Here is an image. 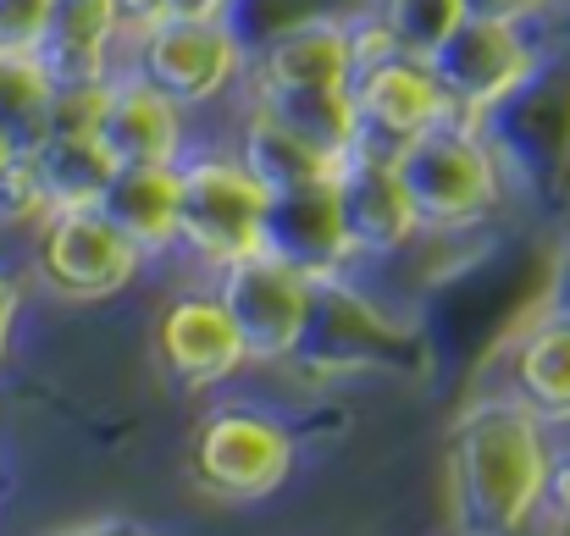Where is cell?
<instances>
[{"mask_svg": "<svg viewBox=\"0 0 570 536\" xmlns=\"http://www.w3.org/2000/svg\"><path fill=\"white\" fill-rule=\"evenodd\" d=\"M549 459V426L515 393L465 404L443 443L449 520L471 536H510L532 526Z\"/></svg>", "mask_w": 570, "mask_h": 536, "instance_id": "cell-1", "label": "cell"}, {"mask_svg": "<svg viewBox=\"0 0 570 536\" xmlns=\"http://www.w3.org/2000/svg\"><path fill=\"white\" fill-rule=\"evenodd\" d=\"M393 172L410 193V210L421 232H460L476 227L499 210L504 199V172L493 145L471 117H438L415 139L393 150Z\"/></svg>", "mask_w": 570, "mask_h": 536, "instance_id": "cell-2", "label": "cell"}, {"mask_svg": "<svg viewBox=\"0 0 570 536\" xmlns=\"http://www.w3.org/2000/svg\"><path fill=\"white\" fill-rule=\"evenodd\" d=\"M266 188L244 172L233 150H184L178 156V249L222 271L227 260L261 249Z\"/></svg>", "mask_w": 570, "mask_h": 536, "instance_id": "cell-3", "label": "cell"}, {"mask_svg": "<svg viewBox=\"0 0 570 536\" xmlns=\"http://www.w3.org/2000/svg\"><path fill=\"white\" fill-rule=\"evenodd\" d=\"M426 67H432V78H438V89L449 100V117L482 122L488 111H499L504 100H515L532 83L538 56H532V39L521 33L515 17H476V11H465L438 39Z\"/></svg>", "mask_w": 570, "mask_h": 536, "instance_id": "cell-4", "label": "cell"}, {"mask_svg": "<svg viewBox=\"0 0 570 536\" xmlns=\"http://www.w3.org/2000/svg\"><path fill=\"white\" fill-rule=\"evenodd\" d=\"M128 44H134L128 67L145 83H156L167 100H178L184 111L216 106L249 67V50L233 33L227 11L222 17H161L128 33Z\"/></svg>", "mask_w": 570, "mask_h": 536, "instance_id": "cell-5", "label": "cell"}, {"mask_svg": "<svg viewBox=\"0 0 570 536\" xmlns=\"http://www.w3.org/2000/svg\"><path fill=\"white\" fill-rule=\"evenodd\" d=\"M33 266H39L45 294L67 305H100L134 288V277L145 271V255L134 238H122V227L106 221L100 205H56L39 216Z\"/></svg>", "mask_w": 570, "mask_h": 536, "instance_id": "cell-6", "label": "cell"}, {"mask_svg": "<svg viewBox=\"0 0 570 536\" xmlns=\"http://www.w3.org/2000/svg\"><path fill=\"white\" fill-rule=\"evenodd\" d=\"M216 299L233 316L244 359L249 365H277V359H294L299 344H305L316 282L305 271H294L288 260H277L266 249H249V255H238L216 271Z\"/></svg>", "mask_w": 570, "mask_h": 536, "instance_id": "cell-7", "label": "cell"}, {"mask_svg": "<svg viewBox=\"0 0 570 536\" xmlns=\"http://www.w3.org/2000/svg\"><path fill=\"white\" fill-rule=\"evenodd\" d=\"M189 470L222 504H261L294 470V431L261 409H216L194 426Z\"/></svg>", "mask_w": 570, "mask_h": 536, "instance_id": "cell-8", "label": "cell"}, {"mask_svg": "<svg viewBox=\"0 0 570 536\" xmlns=\"http://www.w3.org/2000/svg\"><path fill=\"white\" fill-rule=\"evenodd\" d=\"M344 89H350L355 128H361L355 145H372V150H387V156L404 139H415L421 128H432L438 117H449V100H443L426 56H410V50H399L387 39L361 44V61H355Z\"/></svg>", "mask_w": 570, "mask_h": 536, "instance_id": "cell-9", "label": "cell"}, {"mask_svg": "<svg viewBox=\"0 0 570 536\" xmlns=\"http://www.w3.org/2000/svg\"><path fill=\"white\" fill-rule=\"evenodd\" d=\"M333 199H338V227H344V244H350V260H382V255H399L421 221L410 210V193L393 172V156L372 150V145H355L338 172H333Z\"/></svg>", "mask_w": 570, "mask_h": 536, "instance_id": "cell-10", "label": "cell"}, {"mask_svg": "<svg viewBox=\"0 0 570 536\" xmlns=\"http://www.w3.org/2000/svg\"><path fill=\"white\" fill-rule=\"evenodd\" d=\"M156 359H161V370H167V381L178 393H210L238 365H249L238 332H233L227 305L216 299V288L210 294H178L161 310V321H156Z\"/></svg>", "mask_w": 570, "mask_h": 536, "instance_id": "cell-11", "label": "cell"}, {"mask_svg": "<svg viewBox=\"0 0 570 536\" xmlns=\"http://www.w3.org/2000/svg\"><path fill=\"white\" fill-rule=\"evenodd\" d=\"M189 111L178 100H167L156 83H145L134 67L111 72L100 89V111H95V139L100 150L128 167V161H178L189 150Z\"/></svg>", "mask_w": 570, "mask_h": 536, "instance_id": "cell-12", "label": "cell"}, {"mask_svg": "<svg viewBox=\"0 0 570 536\" xmlns=\"http://www.w3.org/2000/svg\"><path fill=\"white\" fill-rule=\"evenodd\" d=\"M261 249L305 271L311 282L338 277L350 266V244L338 227V199L333 182H305V188H277L266 193L261 216Z\"/></svg>", "mask_w": 570, "mask_h": 536, "instance_id": "cell-13", "label": "cell"}, {"mask_svg": "<svg viewBox=\"0 0 570 536\" xmlns=\"http://www.w3.org/2000/svg\"><path fill=\"white\" fill-rule=\"evenodd\" d=\"M122 39L117 0H45V33L33 44L50 89H83L111 78V50Z\"/></svg>", "mask_w": 570, "mask_h": 536, "instance_id": "cell-14", "label": "cell"}, {"mask_svg": "<svg viewBox=\"0 0 570 536\" xmlns=\"http://www.w3.org/2000/svg\"><path fill=\"white\" fill-rule=\"evenodd\" d=\"M122 238L139 244L145 260L178 249V161H128L111 167V178L95 199Z\"/></svg>", "mask_w": 570, "mask_h": 536, "instance_id": "cell-15", "label": "cell"}, {"mask_svg": "<svg viewBox=\"0 0 570 536\" xmlns=\"http://www.w3.org/2000/svg\"><path fill=\"white\" fill-rule=\"evenodd\" d=\"M361 61V33L344 17H305L277 28L261 56L249 83H350Z\"/></svg>", "mask_w": 570, "mask_h": 536, "instance_id": "cell-16", "label": "cell"}, {"mask_svg": "<svg viewBox=\"0 0 570 536\" xmlns=\"http://www.w3.org/2000/svg\"><path fill=\"white\" fill-rule=\"evenodd\" d=\"M510 393L543 426H570V316L543 310L510 344Z\"/></svg>", "mask_w": 570, "mask_h": 536, "instance_id": "cell-17", "label": "cell"}, {"mask_svg": "<svg viewBox=\"0 0 570 536\" xmlns=\"http://www.w3.org/2000/svg\"><path fill=\"white\" fill-rule=\"evenodd\" d=\"M255 106L272 111L288 133H299L311 150L344 161L361 139L355 128V106H350V89L344 83H249Z\"/></svg>", "mask_w": 570, "mask_h": 536, "instance_id": "cell-18", "label": "cell"}, {"mask_svg": "<svg viewBox=\"0 0 570 536\" xmlns=\"http://www.w3.org/2000/svg\"><path fill=\"white\" fill-rule=\"evenodd\" d=\"M233 156L244 161V172L261 182L266 193H277V188H305V182H333V172H338L333 156L311 150L299 133H288V128H283L272 111H261L255 100H249V117H244V128H238Z\"/></svg>", "mask_w": 570, "mask_h": 536, "instance_id": "cell-19", "label": "cell"}, {"mask_svg": "<svg viewBox=\"0 0 570 536\" xmlns=\"http://www.w3.org/2000/svg\"><path fill=\"white\" fill-rule=\"evenodd\" d=\"M28 161H33V172L45 182L50 210L56 205H95L106 178H111V167H117L100 150L95 133H39L28 145Z\"/></svg>", "mask_w": 570, "mask_h": 536, "instance_id": "cell-20", "label": "cell"}, {"mask_svg": "<svg viewBox=\"0 0 570 536\" xmlns=\"http://www.w3.org/2000/svg\"><path fill=\"white\" fill-rule=\"evenodd\" d=\"M50 111V78L39 72L33 56H0V128L28 150L45 133Z\"/></svg>", "mask_w": 570, "mask_h": 536, "instance_id": "cell-21", "label": "cell"}, {"mask_svg": "<svg viewBox=\"0 0 570 536\" xmlns=\"http://www.w3.org/2000/svg\"><path fill=\"white\" fill-rule=\"evenodd\" d=\"M465 17V0H382V39L410 50V56H432L438 39Z\"/></svg>", "mask_w": 570, "mask_h": 536, "instance_id": "cell-22", "label": "cell"}, {"mask_svg": "<svg viewBox=\"0 0 570 536\" xmlns=\"http://www.w3.org/2000/svg\"><path fill=\"white\" fill-rule=\"evenodd\" d=\"M45 210H50L45 182H39V172H33L28 150H17V156L0 167V221L22 227V221H39Z\"/></svg>", "mask_w": 570, "mask_h": 536, "instance_id": "cell-23", "label": "cell"}, {"mask_svg": "<svg viewBox=\"0 0 570 536\" xmlns=\"http://www.w3.org/2000/svg\"><path fill=\"white\" fill-rule=\"evenodd\" d=\"M45 33V0H0V56H33Z\"/></svg>", "mask_w": 570, "mask_h": 536, "instance_id": "cell-24", "label": "cell"}, {"mask_svg": "<svg viewBox=\"0 0 570 536\" xmlns=\"http://www.w3.org/2000/svg\"><path fill=\"white\" fill-rule=\"evenodd\" d=\"M538 515H554V526H566V520H570V454H554V459H549Z\"/></svg>", "mask_w": 570, "mask_h": 536, "instance_id": "cell-25", "label": "cell"}, {"mask_svg": "<svg viewBox=\"0 0 570 536\" xmlns=\"http://www.w3.org/2000/svg\"><path fill=\"white\" fill-rule=\"evenodd\" d=\"M17 310H22V282H17V277L0 266V359H6V344H11Z\"/></svg>", "mask_w": 570, "mask_h": 536, "instance_id": "cell-26", "label": "cell"}, {"mask_svg": "<svg viewBox=\"0 0 570 536\" xmlns=\"http://www.w3.org/2000/svg\"><path fill=\"white\" fill-rule=\"evenodd\" d=\"M465 11H476V17H515V22H527V17L538 11V0H465Z\"/></svg>", "mask_w": 570, "mask_h": 536, "instance_id": "cell-27", "label": "cell"}, {"mask_svg": "<svg viewBox=\"0 0 570 536\" xmlns=\"http://www.w3.org/2000/svg\"><path fill=\"white\" fill-rule=\"evenodd\" d=\"M167 17H222L233 0H161Z\"/></svg>", "mask_w": 570, "mask_h": 536, "instance_id": "cell-28", "label": "cell"}, {"mask_svg": "<svg viewBox=\"0 0 570 536\" xmlns=\"http://www.w3.org/2000/svg\"><path fill=\"white\" fill-rule=\"evenodd\" d=\"M549 310L570 316V244L560 249V266H554V294H549Z\"/></svg>", "mask_w": 570, "mask_h": 536, "instance_id": "cell-29", "label": "cell"}, {"mask_svg": "<svg viewBox=\"0 0 570 536\" xmlns=\"http://www.w3.org/2000/svg\"><path fill=\"white\" fill-rule=\"evenodd\" d=\"M17 150H22V145H17V139H11V133H6V128H0V167H6V161H11V156H17Z\"/></svg>", "mask_w": 570, "mask_h": 536, "instance_id": "cell-30", "label": "cell"}, {"mask_svg": "<svg viewBox=\"0 0 570 536\" xmlns=\"http://www.w3.org/2000/svg\"><path fill=\"white\" fill-rule=\"evenodd\" d=\"M538 6H560V0H538Z\"/></svg>", "mask_w": 570, "mask_h": 536, "instance_id": "cell-31", "label": "cell"}, {"mask_svg": "<svg viewBox=\"0 0 570 536\" xmlns=\"http://www.w3.org/2000/svg\"><path fill=\"white\" fill-rule=\"evenodd\" d=\"M566 532H570V520H566Z\"/></svg>", "mask_w": 570, "mask_h": 536, "instance_id": "cell-32", "label": "cell"}]
</instances>
